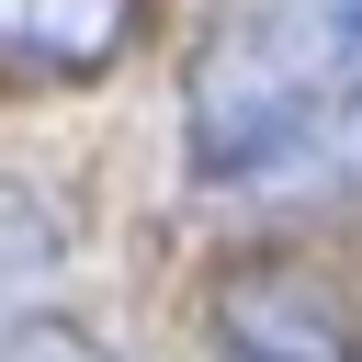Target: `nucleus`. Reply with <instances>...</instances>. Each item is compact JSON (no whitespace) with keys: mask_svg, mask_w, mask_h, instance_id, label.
Instances as JSON below:
<instances>
[{"mask_svg":"<svg viewBox=\"0 0 362 362\" xmlns=\"http://www.w3.org/2000/svg\"><path fill=\"white\" fill-rule=\"evenodd\" d=\"M181 170L226 204L362 192V0H215L181 68Z\"/></svg>","mask_w":362,"mask_h":362,"instance_id":"obj_1","label":"nucleus"},{"mask_svg":"<svg viewBox=\"0 0 362 362\" xmlns=\"http://www.w3.org/2000/svg\"><path fill=\"white\" fill-rule=\"evenodd\" d=\"M215 351L226 362H362V317L294 272V260H249L226 294H215Z\"/></svg>","mask_w":362,"mask_h":362,"instance_id":"obj_2","label":"nucleus"},{"mask_svg":"<svg viewBox=\"0 0 362 362\" xmlns=\"http://www.w3.org/2000/svg\"><path fill=\"white\" fill-rule=\"evenodd\" d=\"M136 45V0H0V90H79Z\"/></svg>","mask_w":362,"mask_h":362,"instance_id":"obj_3","label":"nucleus"},{"mask_svg":"<svg viewBox=\"0 0 362 362\" xmlns=\"http://www.w3.org/2000/svg\"><path fill=\"white\" fill-rule=\"evenodd\" d=\"M68 272V215L34 181H0V351L45 317V283Z\"/></svg>","mask_w":362,"mask_h":362,"instance_id":"obj_4","label":"nucleus"},{"mask_svg":"<svg viewBox=\"0 0 362 362\" xmlns=\"http://www.w3.org/2000/svg\"><path fill=\"white\" fill-rule=\"evenodd\" d=\"M0 362H124V351H113V339H90V328H68V317H34Z\"/></svg>","mask_w":362,"mask_h":362,"instance_id":"obj_5","label":"nucleus"}]
</instances>
